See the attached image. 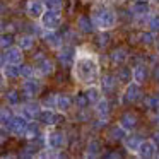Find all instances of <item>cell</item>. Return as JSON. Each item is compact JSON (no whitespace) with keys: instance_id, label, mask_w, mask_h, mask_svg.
Returning <instances> with one entry per match:
<instances>
[{"instance_id":"cell-1","label":"cell","mask_w":159,"mask_h":159,"mask_svg":"<svg viewBox=\"0 0 159 159\" xmlns=\"http://www.w3.org/2000/svg\"><path fill=\"white\" fill-rule=\"evenodd\" d=\"M74 77L80 84L96 86L99 80V65L96 55L87 52H77L74 57Z\"/></svg>"},{"instance_id":"cell-2","label":"cell","mask_w":159,"mask_h":159,"mask_svg":"<svg viewBox=\"0 0 159 159\" xmlns=\"http://www.w3.org/2000/svg\"><path fill=\"white\" fill-rule=\"evenodd\" d=\"M91 21H93V26L99 28L101 31H108V29H111L116 24V16L108 7H98V9H94L93 16H91Z\"/></svg>"},{"instance_id":"cell-3","label":"cell","mask_w":159,"mask_h":159,"mask_svg":"<svg viewBox=\"0 0 159 159\" xmlns=\"http://www.w3.org/2000/svg\"><path fill=\"white\" fill-rule=\"evenodd\" d=\"M41 28L48 29V31H55L60 24H62V16H60V11H55V9H48L41 14Z\"/></svg>"},{"instance_id":"cell-4","label":"cell","mask_w":159,"mask_h":159,"mask_svg":"<svg viewBox=\"0 0 159 159\" xmlns=\"http://www.w3.org/2000/svg\"><path fill=\"white\" fill-rule=\"evenodd\" d=\"M26 125H28V118H24L22 115H17V116H11V120L5 123V127L14 135H24Z\"/></svg>"},{"instance_id":"cell-5","label":"cell","mask_w":159,"mask_h":159,"mask_svg":"<svg viewBox=\"0 0 159 159\" xmlns=\"http://www.w3.org/2000/svg\"><path fill=\"white\" fill-rule=\"evenodd\" d=\"M46 145H48L50 151H62L63 145H65V135L62 132H50L46 135Z\"/></svg>"},{"instance_id":"cell-6","label":"cell","mask_w":159,"mask_h":159,"mask_svg":"<svg viewBox=\"0 0 159 159\" xmlns=\"http://www.w3.org/2000/svg\"><path fill=\"white\" fill-rule=\"evenodd\" d=\"M34 60H36V72L39 75H50V74H53V63L46 57H43V53H38V57H34Z\"/></svg>"},{"instance_id":"cell-7","label":"cell","mask_w":159,"mask_h":159,"mask_svg":"<svg viewBox=\"0 0 159 159\" xmlns=\"http://www.w3.org/2000/svg\"><path fill=\"white\" fill-rule=\"evenodd\" d=\"M26 11L33 19H39L41 14L45 12V4H43V0H29Z\"/></svg>"},{"instance_id":"cell-8","label":"cell","mask_w":159,"mask_h":159,"mask_svg":"<svg viewBox=\"0 0 159 159\" xmlns=\"http://www.w3.org/2000/svg\"><path fill=\"white\" fill-rule=\"evenodd\" d=\"M38 118H39V121L45 123V125H57L58 121H62V116H60V115H57L53 110H46V108L43 111H39Z\"/></svg>"},{"instance_id":"cell-9","label":"cell","mask_w":159,"mask_h":159,"mask_svg":"<svg viewBox=\"0 0 159 159\" xmlns=\"http://www.w3.org/2000/svg\"><path fill=\"white\" fill-rule=\"evenodd\" d=\"M156 151H157V147L154 145L152 140H147V142L140 140V144L137 147V152L140 157H152V156H156Z\"/></svg>"},{"instance_id":"cell-10","label":"cell","mask_w":159,"mask_h":159,"mask_svg":"<svg viewBox=\"0 0 159 159\" xmlns=\"http://www.w3.org/2000/svg\"><path fill=\"white\" fill-rule=\"evenodd\" d=\"M140 96H142L140 84H137V82L128 84L127 93H125V101H127V103H135L137 99H140Z\"/></svg>"},{"instance_id":"cell-11","label":"cell","mask_w":159,"mask_h":159,"mask_svg":"<svg viewBox=\"0 0 159 159\" xmlns=\"http://www.w3.org/2000/svg\"><path fill=\"white\" fill-rule=\"evenodd\" d=\"M22 91H24L26 96H36V94L41 91V82L34 79H28L22 84Z\"/></svg>"},{"instance_id":"cell-12","label":"cell","mask_w":159,"mask_h":159,"mask_svg":"<svg viewBox=\"0 0 159 159\" xmlns=\"http://www.w3.org/2000/svg\"><path fill=\"white\" fill-rule=\"evenodd\" d=\"M74 57H75V50L72 46H63L60 50V55H58V60L63 63V65H70L74 62Z\"/></svg>"},{"instance_id":"cell-13","label":"cell","mask_w":159,"mask_h":159,"mask_svg":"<svg viewBox=\"0 0 159 159\" xmlns=\"http://www.w3.org/2000/svg\"><path fill=\"white\" fill-rule=\"evenodd\" d=\"M5 58H7L9 63H14V65H17V63L22 62V50H21V48H16V46H9Z\"/></svg>"},{"instance_id":"cell-14","label":"cell","mask_w":159,"mask_h":159,"mask_svg":"<svg viewBox=\"0 0 159 159\" xmlns=\"http://www.w3.org/2000/svg\"><path fill=\"white\" fill-rule=\"evenodd\" d=\"M70 106H72V101H70L69 96H65V94L55 96V110H58V111H69Z\"/></svg>"},{"instance_id":"cell-15","label":"cell","mask_w":159,"mask_h":159,"mask_svg":"<svg viewBox=\"0 0 159 159\" xmlns=\"http://www.w3.org/2000/svg\"><path fill=\"white\" fill-rule=\"evenodd\" d=\"M132 79L137 84H144V80L147 79V67L145 65H137L132 70Z\"/></svg>"},{"instance_id":"cell-16","label":"cell","mask_w":159,"mask_h":159,"mask_svg":"<svg viewBox=\"0 0 159 159\" xmlns=\"http://www.w3.org/2000/svg\"><path fill=\"white\" fill-rule=\"evenodd\" d=\"M120 127H123L125 130H132V128L137 127V116L132 113H125L120 120Z\"/></svg>"},{"instance_id":"cell-17","label":"cell","mask_w":159,"mask_h":159,"mask_svg":"<svg viewBox=\"0 0 159 159\" xmlns=\"http://www.w3.org/2000/svg\"><path fill=\"white\" fill-rule=\"evenodd\" d=\"M21 115L24 118H36L39 115V106L36 103H28L24 108H22Z\"/></svg>"},{"instance_id":"cell-18","label":"cell","mask_w":159,"mask_h":159,"mask_svg":"<svg viewBox=\"0 0 159 159\" xmlns=\"http://www.w3.org/2000/svg\"><path fill=\"white\" fill-rule=\"evenodd\" d=\"M45 41L52 48H60L62 46V36H58L55 31H48V33H45Z\"/></svg>"},{"instance_id":"cell-19","label":"cell","mask_w":159,"mask_h":159,"mask_svg":"<svg viewBox=\"0 0 159 159\" xmlns=\"http://www.w3.org/2000/svg\"><path fill=\"white\" fill-rule=\"evenodd\" d=\"M77 28L80 29L82 33H93V21L91 17H86V16H80L79 21H77Z\"/></svg>"},{"instance_id":"cell-20","label":"cell","mask_w":159,"mask_h":159,"mask_svg":"<svg viewBox=\"0 0 159 159\" xmlns=\"http://www.w3.org/2000/svg\"><path fill=\"white\" fill-rule=\"evenodd\" d=\"M115 87H116V79L111 75H106L103 79V84H101V89H103L104 94H110L115 91Z\"/></svg>"},{"instance_id":"cell-21","label":"cell","mask_w":159,"mask_h":159,"mask_svg":"<svg viewBox=\"0 0 159 159\" xmlns=\"http://www.w3.org/2000/svg\"><path fill=\"white\" fill-rule=\"evenodd\" d=\"M24 135L26 139H29V140H34V139H38L39 135V127L36 123H28L26 125V130H24Z\"/></svg>"},{"instance_id":"cell-22","label":"cell","mask_w":159,"mask_h":159,"mask_svg":"<svg viewBox=\"0 0 159 159\" xmlns=\"http://www.w3.org/2000/svg\"><path fill=\"white\" fill-rule=\"evenodd\" d=\"M19 48L21 50H31L33 46H34V38H33L31 34H24L19 38Z\"/></svg>"},{"instance_id":"cell-23","label":"cell","mask_w":159,"mask_h":159,"mask_svg":"<svg viewBox=\"0 0 159 159\" xmlns=\"http://www.w3.org/2000/svg\"><path fill=\"white\" fill-rule=\"evenodd\" d=\"M132 12L137 16H144L149 12V5L147 2H139V0H135V4L132 5Z\"/></svg>"},{"instance_id":"cell-24","label":"cell","mask_w":159,"mask_h":159,"mask_svg":"<svg viewBox=\"0 0 159 159\" xmlns=\"http://www.w3.org/2000/svg\"><path fill=\"white\" fill-rule=\"evenodd\" d=\"M116 80L118 82H132V70L130 69H118V74H116Z\"/></svg>"},{"instance_id":"cell-25","label":"cell","mask_w":159,"mask_h":159,"mask_svg":"<svg viewBox=\"0 0 159 159\" xmlns=\"http://www.w3.org/2000/svg\"><path fill=\"white\" fill-rule=\"evenodd\" d=\"M99 151H101V144L98 140H91L89 145H87V152L86 156H91V157H96L99 156Z\"/></svg>"},{"instance_id":"cell-26","label":"cell","mask_w":159,"mask_h":159,"mask_svg":"<svg viewBox=\"0 0 159 159\" xmlns=\"http://www.w3.org/2000/svg\"><path fill=\"white\" fill-rule=\"evenodd\" d=\"M111 60H113L115 63H123L125 60H127V52H125L123 48L115 50V52L111 53Z\"/></svg>"},{"instance_id":"cell-27","label":"cell","mask_w":159,"mask_h":159,"mask_svg":"<svg viewBox=\"0 0 159 159\" xmlns=\"http://www.w3.org/2000/svg\"><path fill=\"white\" fill-rule=\"evenodd\" d=\"M110 135H111V139H115V140H121V139H125V135H127V130H125L123 127H120V125H116V127L111 128Z\"/></svg>"},{"instance_id":"cell-28","label":"cell","mask_w":159,"mask_h":159,"mask_svg":"<svg viewBox=\"0 0 159 159\" xmlns=\"http://www.w3.org/2000/svg\"><path fill=\"white\" fill-rule=\"evenodd\" d=\"M99 89H98V86H91V89H87L86 96L87 99H89V103H98L99 101Z\"/></svg>"},{"instance_id":"cell-29","label":"cell","mask_w":159,"mask_h":159,"mask_svg":"<svg viewBox=\"0 0 159 159\" xmlns=\"http://www.w3.org/2000/svg\"><path fill=\"white\" fill-rule=\"evenodd\" d=\"M4 74H5V77H17V75H21V74H19L17 65H14V63L4 65Z\"/></svg>"},{"instance_id":"cell-30","label":"cell","mask_w":159,"mask_h":159,"mask_svg":"<svg viewBox=\"0 0 159 159\" xmlns=\"http://www.w3.org/2000/svg\"><path fill=\"white\" fill-rule=\"evenodd\" d=\"M139 144H140V139H139V137H135V135L127 137V135H125V145H127L128 149H132V151H137Z\"/></svg>"},{"instance_id":"cell-31","label":"cell","mask_w":159,"mask_h":159,"mask_svg":"<svg viewBox=\"0 0 159 159\" xmlns=\"http://www.w3.org/2000/svg\"><path fill=\"white\" fill-rule=\"evenodd\" d=\"M75 104H77V108H80V110H86V108L89 106V99H87L86 94H77L75 96Z\"/></svg>"},{"instance_id":"cell-32","label":"cell","mask_w":159,"mask_h":159,"mask_svg":"<svg viewBox=\"0 0 159 159\" xmlns=\"http://www.w3.org/2000/svg\"><path fill=\"white\" fill-rule=\"evenodd\" d=\"M43 4H45V9H55V11H60L63 0H43Z\"/></svg>"},{"instance_id":"cell-33","label":"cell","mask_w":159,"mask_h":159,"mask_svg":"<svg viewBox=\"0 0 159 159\" xmlns=\"http://www.w3.org/2000/svg\"><path fill=\"white\" fill-rule=\"evenodd\" d=\"M14 43V38L11 34H0V48H9Z\"/></svg>"},{"instance_id":"cell-34","label":"cell","mask_w":159,"mask_h":159,"mask_svg":"<svg viewBox=\"0 0 159 159\" xmlns=\"http://www.w3.org/2000/svg\"><path fill=\"white\" fill-rule=\"evenodd\" d=\"M108 111H110V104H108V101H104V99L98 101V113L103 116V115H108Z\"/></svg>"},{"instance_id":"cell-35","label":"cell","mask_w":159,"mask_h":159,"mask_svg":"<svg viewBox=\"0 0 159 159\" xmlns=\"http://www.w3.org/2000/svg\"><path fill=\"white\" fill-rule=\"evenodd\" d=\"M12 113L7 110V108H0V125H5L9 120H11Z\"/></svg>"},{"instance_id":"cell-36","label":"cell","mask_w":159,"mask_h":159,"mask_svg":"<svg viewBox=\"0 0 159 159\" xmlns=\"http://www.w3.org/2000/svg\"><path fill=\"white\" fill-rule=\"evenodd\" d=\"M19 74L21 75H24V77H33V74H34V70H33V67H29V65H24V67H21L19 69Z\"/></svg>"},{"instance_id":"cell-37","label":"cell","mask_w":159,"mask_h":159,"mask_svg":"<svg viewBox=\"0 0 159 159\" xmlns=\"http://www.w3.org/2000/svg\"><path fill=\"white\" fill-rule=\"evenodd\" d=\"M7 101L11 104H17L19 103V94L17 91H11V93H7Z\"/></svg>"},{"instance_id":"cell-38","label":"cell","mask_w":159,"mask_h":159,"mask_svg":"<svg viewBox=\"0 0 159 159\" xmlns=\"http://www.w3.org/2000/svg\"><path fill=\"white\" fill-rule=\"evenodd\" d=\"M43 106H45L46 110H55V96L46 98V99L43 101Z\"/></svg>"},{"instance_id":"cell-39","label":"cell","mask_w":159,"mask_h":159,"mask_svg":"<svg viewBox=\"0 0 159 159\" xmlns=\"http://www.w3.org/2000/svg\"><path fill=\"white\" fill-rule=\"evenodd\" d=\"M140 41L151 45V43L154 41V34H152V33H142V34H140Z\"/></svg>"},{"instance_id":"cell-40","label":"cell","mask_w":159,"mask_h":159,"mask_svg":"<svg viewBox=\"0 0 159 159\" xmlns=\"http://www.w3.org/2000/svg\"><path fill=\"white\" fill-rule=\"evenodd\" d=\"M149 26L152 28V31H159V16L152 17L151 21H149Z\"/></svg>"},{"instance_id":"cell-41","label":"cell","mask_w":159,"mask_h":159,"mask_svg":"<svg viewBox=\"0 0 159 159\" xmlns=\"http://www.w3.org/2000/svg\"><path fill=\"white\" fill-rule=\"evenodd\" d=\"M7 130H5L4 127H2V125H0V144H4L5 140H7Z\"/></svg>"},{"instance_id":"cell-42","label":"cell","mask_w":159,"mask_h":159,"mask_svg":"<svg viewBox=\"0 0 159 159\" xmlns=\"http://www.w3.org/2000/svg\"><path fill=\"white\" fill-rule=\"evenodd\" d=\"M108 41H110V36H108V34H101V36H99V45H101V46L108 45Z\"/></svg>"},{"instance_id":"cell-43","label":"cell","mask_w":159,"mask_h":159,"mask_svg":"<svg viewBox=\"0 0 159 159\" xmlns=\"http://www.w3.org/2000/svg\"><path fill=\"white\" fill-rule=\"evenodd\" d=\"M5 63H7V58H5V55H2V53H0V69H4Z\"/></svg>"},{"instance_id":"cell-44","label":"cell","mask_w":159,"mask_h":159,"mask_svg":"<svg viewBox=\"0 0 159 159\" xmlns=\"http://www.w3.org/2000/svg\"><path fill=\"white\" fill-rule=\"evenodd\" d=\"M4 84H5V77H4V74L0 72V89L4 87Z\"/></svg>"},{"instance_id":"cell-45","label":"cell","mask_w":159,"mask_h":159,"mask_svg":"<svg viewBox=\"0 0 159 159\" xmlns=\"http://www.w3.org/2000/svg\"><path fill=\"white\" fill-rule=\"evenodd\" d=\"M5 9H7V7H5V4L2 2V0H0V16H2V14L5 12Z\"/></svg>"},{"instance_id":"cell-46","label":"cell","mask_w":159,"mask_h":159,"mask_svg":"<svg viewBox=\"0 0 159 159\" xmlns=\"http://www.w3.org/2000/svg\"><path fill=\"white\" fill-rule=\"evenodd\" d=\"M106 157H120V154L118 152H110V154H106Z\"/></svg>"},{"instance_id":"cell-47","label":"cell","mask_w":159,"mask_h":159,"mask_svg":"<svg viewBox=\"0 0 159 159\" xmlns=\"http://www.w3.org/2000/svg\"><path fill=\"white\" fill-rule=\"evenodd\" d=\"M33 149H34V147H28V149H26V151H33ZM22 156H33V152H24V154H22Z\"/></svg>"},{"instance_id":"cell-48","label":"cell","mask_w":159,"mask_h":159,"mask_svg":"<svg viewBox=\"0 0 159 159\" xmlns=\"http://www.w3.org/2000/svg\"><path fill=\"white\" fill-rule=\"evenodd\" d=\"M154 75H156V79H157V80H159V67H157V69H156V72H154Z\"/></svg>"},{"instance_id":"cell-49","label":"cell","mask_w":159,"mask_h":159,"mask_svg":"<svg viewBox=\"0 0 159 159\" xmlns=\"http://www.w3.org/2000/svg\"><path fill=\"white\" fill-rule=\"evenodd\" d=\"M4 26H5V22H4V21H0V31L4 29Z\"/></svg>"},{"instance_id":"cell-50","label":"cell","mask_w":159,"mask_h":159,"mask_svg":"<svg viewBox=\"0 0 159 159\" xmlns=\"http://www.w3.org/2000/svg\"><path fill=\"white\" fill-rule=\"evenodd\" d=\"M139 2H149V0H139Z\"/></svg>"},{"instance_id":"cell-51","label":"cell","mask_w":159,"mask_h":159,"mask_svg":"<svg viewBox=\"0 0 159 159\" xmlns=\"http://www.w3.org/2000/svg\"><path fill=\"white\" fill-rule=\"evenodd\" d=\"M111 2H118V0H111Z\"/></svg>"},{"instance_id":"cell-52","label":"cell","mask_w":159,"mask_h":159,"mask_svg":"<svg viewBox=\"0 0 159 159\" xmlns=\"http://www.w3.org/2000/svg\"><path fill=\"white\" fill-rule=\"evenodd\" d=\"M157 52H159V45H157Z\"/></svg>"}]
</instances>
